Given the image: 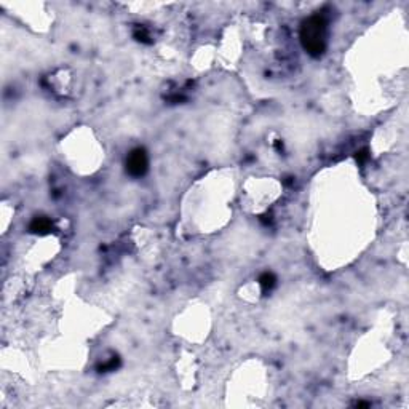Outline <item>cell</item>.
<instances>
[{"label":"cell","instance_id":"6da1fadb","mask_svg":"<svg viewBox=\"0 0 409 409\" xmlns=\"http://www.w3.org/2000/svg\"><path fill=\"white\" fill-rule=\"evenodd\" d=\"M301 43L310 56L320 58L328 47V19L325 15L315 13L302 21L301 24Z\"/></svg>","mask_w":409,"mask_h":409},{"label":"cell","instance_id":"7a4b0ae2","mask_svg":"<svg viewBox=\"0 0 409 409\" xmlns=\"http://www.w3.org/2000/svg\"><path fill=\"white\" fill-rule=\"evenodd\" d=\"M125 168L131 178H143L149 170V155H147L146 149L138 147L130 152L127 155V162H125Z\"/></svg>","mask_w":409,"mask_h":409},{"label":"cell","instance_id":"3957f363","mask_svg":"<svg viewBox=\"0 0 409 409\" xmlns=\"http://www.w3.org/2000/svg\"><path fill=\"white\" fill-rule=\"evenodd\" d=\"M29 230L35 235H47L53 230V222L47 216H37L29 224Z\"/></svg>","mask_w":409,"mask_h":409},{"label":"cell","instance_id":"277c9868","mask_svg":"<svg viewBox=\"0 0 409 409\" xmlns=\"http://www.w3.org/2000/svg\"><path fill=\"white\" fill-rule=\"evenodd\" d=\"M275 285H277V277L272 274V272H264V274L259 277V286L264 294L270 293L275 288Z\"/></svg>","mask_w":409,"mask_h":409},{"label":"cell","instance_id":"5b68a950","mask_svg":"<svg viewBox=\"0 0 409 409\" xmlns=\"http://www.w3.org/2000/svg\"><path fill=\"white\" fill-rule=\"evenodd\" d=\"M133 37L141 43H152L149 31H147L144 26H136L133 31Z\"/></svg>","mask_w":409,"mask_h":409},{"label":"cell","instance_id":"8992f818","mask_svg":"<svg viewBox=\"0 0 409 409\" xmlns=\"http://www.w3.org/2000/svg\"><path fill=\"white\" fill-rule=\"evenodd\" d=\"M118 366H120V358L118 357H112L111 360H109V361L102 363L98 369H99V373H107V371H115Z\"/></svg>","mask_w":409,"mask_h":409},{"label":"cell","instance_id":"52a82bcc","mask_svg":"<svg viewBox=\"0 0 409 409\" xmlns=\"http://www.w3.org/2000/svg\"><path fill=\"white\" fill-rule=\"evenodd\" d=\"M355 159H357V162L360 163V165H363V163H366V162H368V159H369V152H368V149H363V150L357 152Z\"/></svg>","mask_w":409,"mask_h":409}]
</instances>
